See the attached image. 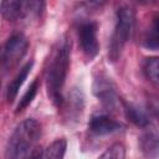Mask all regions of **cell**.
I'll list each match as a JSON object with an SVG mask.
<instances>
[{"instance_id":"5","label":"cell","mask_w":159,"mask_h":159,"mask_svg":"<svg viewBox=\"0 0 159 159\" xmlns=\"http://www.w3.org/2000/svg\"><path fill=\"white\" fill-rule=\"evenodd\" d=\"M97 30L98 26L94 21H83L78 26V39L81 48L89 60L94 58L99 51Z\"/></svg>"},{"instance_id":"7","label":"cell","mask_w":159,"mask_h":159,"mask_svg":"<svg viewBox=\"0 0 159 159\" xmlns=\"http://www.w3.org/2000/svg\"><path fill=\"white\" fill-rule=\"evenodd\" d=\"M83 93L78 88H72L68 93V96L65 98L61 103L60 107H63L65 109V116L67 119H76L83 111Z\"/></svg>"},{"instance_id":"14","label":"cell","mask_w":159,"mask_h":159,"mask_svg":"<svg viewBox=\"0 0 159 159\" xmlns=\"http://www.w3.org/2000/svg\"><path fill=\"white\" fill-rule=\"evenodd\" d=\"M21 2L22 1H2L1 2V15L7 21H15L21 19Z\"/></svg>"},{"instance_id":"15","label":"cell","mask_w":159,"mask_h":159,"mask_svg":"<svg viewBox=\"0 0 159 159\" xmlns=\"http://www.w3.org/2000/svg\"><path fill=\"white\" fill-rule=\"evenodd\" d=\"M45 7L43 1H22L21 2V19H35L41 15Z\"/></svg>"},{"instance_id":"3","label":"cell","mask_w":159,"mask_h":159,"mask_svg":"<svg viewBox=\"0 0 159 159\" xmlns=\"http://www.w3.org/2000/svg\"><path fill=\"white\" fill-rule=\"evenodd\" d=\"M135 27V11L129 6H122L117 10V20L114 31L111 39L108 57L111 61H117L125 43L130 40Z\"/></svg>"},{"instance_id":"1","label":"cell","mask_w":159,"mask_h":159,"mask_svg":"<svg viewBox=\"0 0 159 159\" xmlns=\"http://www.w3.org/2000/svg\"><path fill=\"white\" fill-rule=\"evenodd\" d=\"M70 58H71V40L65 37L61 40V42H58L57 47L53 50L46 71L47 94L52 101V103L57 107H60L63 101L62 89L70 67Z\"/></svg>"},{"instance_id":"11","label":"cell","mask_w":159,"mask_h":159,"mask_svg":"<svg viewBox=\"0 0 159 159\" xmlns=\"http://www.w3.org/2000/svg\"><path fill=\"white\" fill-rule=\"evenodd\" d=\"M124 113H125V117L133 124H135L137 127L144 128V127H147L150 123V119L147 116V113L142 108H139L138 106H135V104L124 103Z\"/></svg>"},{"instance_id":"19","label":"cell","mask_w":159,"mask_h":159,"mask_svg":"<svg viewBox=\"0 0 159 159\" xmlns=\"http://www.w3.org/2000/svg\"><path fill=\"white\" fill-rule=\"evenodd\" d=\"M41 155H42V149H41V147L36 145L32 150H30V152L25 155L24 159H41Z\"/></svg>"},{"instance_id":"18","label":"cell","mask_w":159,"mask_h":159,"mask_svg":"<svg viewBox=\"0 0 159 159\" xmlns=\"http://www.w3.org/2000/svg\"><path fill=\"white\" fill-rule=\"evenodd\" d=\"M97 159H125V148L122 143H114L107 148Z\"/></svg>"},{"instance_id":"10","label":"cell","mask_w":159,"mask_h":159,"mask_svg":"<svg viewBox=\"0 0 159 159\" xmlns=\"http://www.w3.org/2000/svg\"><path fill=\"white\" fill-rule=\"evenodd\" d=\"M32 65H34L32 61H30L26 65H24L21 67V70L17 72V75L14 77V80L9 83L7 89H6V98H7V102L9 103L14 102V99L16 98L20 87L22 86V83L25 82V80L27 78V76H29V73H30V71L32 68Z\"/></svg>"},{"instance_id":"20","label":"cell","mask_w":159,"mask_h":159,"mask_svg":"<svg viewBox=\"0 0 159 159\" xmlns=\"http://www.w3.org/2000/svg\"><path fill=\"white\" fill-rule=\"evenodd\" d=\"M152 108H153V111L159 116V101H155V102L152 104Z\"/></svg>"},{"instance_id":"12","label":"cell","mask_w":159,"mask_h":159,"mask_svg":"<svg viewBox=\"0 0 159 159\" xmlns=\"http://www.w3.org/2000/svg\"><path fill=\"white\" fill-rule=\"evenodd\" d=\"M67 149V142L65 138H58L42 149L41 159H63Z\"/></svg>"},{"instance_id":"4","label":"cell","mask_w":159,"mask_h":159,"mask_svg":"<svg viewBox=\"0 0 159 159\" xmlns=\"http://www.w3.org/2000/svg\"><path fill=\"white\" fill-rule=\"evenodd\" d=\"M27 47H29V41L22 34L16 32L11 35L5 42L1 52V61L4 70L6 71L12 70L25 56Z\"/></svg>"},{"instance_id":"17","label":"cell","mask_w":159,"mask_h":159,"mask_svg":"<svg viewBox=\"0 0 159 159\" xmlns=\"http://www.w3.org/2000/svg\"><path fill=\"white\" fill-rule=\"evenodd\" d=\"M37 89H39V78H36L29 87V89L25 92V94L21 97L17 107H16V113H21L22 111H25L27 108V106L32 102V99L35 98L36 93H37Z\"/></svg>"},{"instance_id":"2","label":"cell","mask_w":159,"mask_h":159,"mask_svg":"<svg viewBox=\"0 0 159 159\" xmlns=\"http://www.w3.org/2000/svg\"><path fill=\"white\" fill-rule=\"evenodd\" d=\"M41 135V125L37 120L29 118L22 120L12 132L6 145L7 159H24L32 150Z\"/></svg>"},{"instance_id":"6","label":"cell","mask_w":159,"mask_h":159,"mask_svg":"<svg viewBox=\"0 0 159 159\" xmlns=\"http://www.w3.org/2000/svg\"><path fill=\"white\" fill-rule=\"evenodd\" d=\"M88 128L96 135H109L119 132L123 125L107 114H96L91 118Z\"/></svg>"},{"instance_id":"8","label":"cell","mask_w":159,"mask_h":159,"mask_svg":"<svg viewBox=\"0 0 159 159\" xmlns=\"http://www.w3.org/2000/svg\"><path fill=\"white\" fill-rule=\"evenodd\" d=\"M93 92L102 101L103 104H106L108 107H112L114 104V102H116L114 87L108 77L99 76L98 78H96L94 84H93Z\"/></svg>"},{"instance_id":"13","label":"cell","mask_w":159,"mask_h":159,"mask_svg":"<svg viewBox=\"0 0 159 159\" xmlns=\"http://www.w3.org/2000/svg\"><path fill=\"white\" fill-rule=\"evenodd\" d=\"M143 72L149 82L159 84V56L147 57L143 62Z\"/></svg>"},{"instance_id":"16","label":"cell","mask_w":159,"mask_h":159,"mask_svg":"<svg viewBox=\"0 0 159 159\" xmlns=\"http://www.w3.org/2000/svg\"><path fill=\"white\" fill-rule=\"evenodd\" d=\"M144 46L152 50L159 48V15L153 19L152 26L144 36Z\"/></svg>"},{"instance_id":"9","label":"cell","mask_w":159,"mask_h":159,"mask_svg":"<svg viewBox=\"0 0 159 159\" xmlns=\"http://www.w3.org/2000/svg\"><path fill=\"white\" fill-rule=\"evenodd\" d=\"M139 148L142 153L149 159L159 158V133L148 130L139 138Z\"/></svg>"}]
</instances>
